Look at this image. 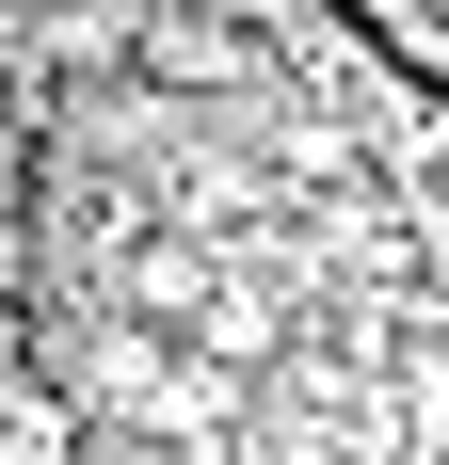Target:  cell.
<instances>
[{
    "instance_id": "3",
    "label": "cell",
    "mask_w": 449,
    "mask_h": 465,
    "mask_svg": "<svg viewBox=\"0 0 449 465\" xmlns=\"http://www.w3.org/2000/svg\"><path fill=\"white\" fill-rule=\"evenodd\" d=\"M48 16H65V0H48Z\"/></svg>"
},
{
    "instance_id": "1",
    "label": "cell",
    "mask_w": 449,
    "mask_h": 465,
    "mask_svg": "<svg viewBox=\"0 0 449 465\" xmlns=\"http://www.w3.org/2000/svg\"><path fill=\"white\" fill-rule=\"evenodd\" d=\"M129 81H145V96H241V81H273V33H257V0H145V33H129Z\"/></svg>"
},
{
    "instance_id": "2",
    "label": "cell",
    "mask_w": 449,
    "mask_h": 465,
    "mask_svg": "<svg viewBox=\"0 0 449 465\" xmlns=\"http://www.w3.org/2000/svg\"><path fill=\"white\" fill-rule=\"evenodd\" d=\"M193 353H224V370H273V353H289V305H273L257 273H193Z\"/></svg>"
}]
</instances>
